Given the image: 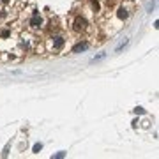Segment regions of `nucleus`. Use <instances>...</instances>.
I'll use <instances>...</instances> for the list:
<instances>
[{
  "instance_id": "6",
  "label": "nucleus",
  "mask_w": 159,
  "mask_h": 159,
  "mask_svg": "<svg viewBox=\"0 0 159 159\" xmlns=\"http://www.w3.org/2000/svg\"><path fill=\"white\" fill-rule=\"evenodd\" d=\"M42 149V145L41 143H35V145H34V152H39Z\"/></svg>"
},
{
  "instance_id": "5",
  "label": "nucleus",
  "mask_w": 159,
  "mask_h": 159,
  "mask_svg": "<svg viewBox=\"0 0 159 159\" xmlns=\"http://www.w3.org/2000/svg\"><path fill=\"white\" fill-rule=\"evenodd\" d=\"M117 16L120 18V20H126V18H127V11H126V9H118Z\"/></svg>"
},
{
  "instance_id": "3",
  "label": "nucleus",
  "mask_w": 159,
  "mask_h": 159,
  "mask_svg": "<svg viewBox=\"0 0 159 159\" xmlns=\"http://www.w3.org/2000/svg\"><path fill=\"white\" fill-rule=\"evenodd\" d=\"M64 44H66L64 37H55V41H53V48H55V50H62Z\"/></svg>"
},
{
  "instance_id": "7",
  "label": "nucleus",
  "mask_w": 159,
  "mask_h": 159,
  "mask_svg": "<svg viewBox=\"0 0 159 159\" xmlns=\"http://www.w3.org/2000/svg\"><path fill=\"white\" fill-rule=\"evenodd\" d=\"M134 111H136V113H140V115H142V113H145V110H143V108H136Z\"/></svg>"
},
{
  "instance_id": "1",
  "label": "nucleus",
  "mask_w": 159,
  "mask_h": 159,
  "mask_svg": "<svg viewBox=\"0 0 159 159\" xmlns=\"http://www.w3.org/2000/svg\"><path fill=\"white\" fill-rule=\"evenodd\" d=\"M85 27H87V21H85L83 18H78L74 21V30L76 32H81V30H85Z\"/></svg>"
},
{
  "instance_id": "4",
  "label": "nucleus",
  "mask_w": 159,
  "mask_h": 159,
  "mask_svg": "<svg viewBox=\"0 0 159 159\" xmlns=\"http://www.w3.org/2000/svg\"><path fill=\"white\" fill-rule=\"evenodd\" d=\"M89 48V44L87 42H80V44H76L74 48H73V53H80V51H85Z\"/></svg>"
},
{
  "instance_id": "2",
  "label": "nucleus",
  "mask_w": 159,
  "mask_h": 159,
  "mask_svg": "<svg viewBox=\"0 0 159 159\" xmlns=\"http://www.w3.org/2000/svg\"><path fill=\"white\" fill-rule=\"evenodd\" d=\"M42 23V18L39 16V13H35L32 16V20H30V27H34V28H37V27H41Z\"/></svg>"
}]
</instances>
